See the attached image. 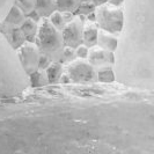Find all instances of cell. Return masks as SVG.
Returning <instances> with one entry per match:
<instances>
[{"label": "cell", "instance_id": "cell-1", "mask_svg": "<svg viewBox=\"0 0 154 154\" xmlns=\"http://www.w3.org/2000/svg\"><path fill=\"white\" fill-rule=\"evenodd\" d=\"M35 42L39 54H45L52 62L59 60L63 49L65 46L62 31L56 29L49 21V19L43 17L41 20V24L37 29Z\"/></svg>", "mask_w": 154, "mask_h": 154}, {"label": "cell", "instance_id": "cell-2", "mask_svg": "<svg viewBox=\"0 0 154 154\" xmlns=\"http://www.w3.org/2000/svg\"><path fill=\"white\" fill-rule=\"evenodd\" d=\"M95 21L97 23V27H100L102 30H106L117 35L121 32L123 27V12L116 6H109L107 4H103L97 6L95 11Z\"/></svg>", "mask_w": 154, "mask_h": 154}, {"label": "cell", "instance_id": "cell-3", "mask_svg": "<svg viewBox=\"0 0 154 154\" xmlns=\"http://www.w3.org/2000/svg\"><path fill=\"white\" fill-rule=\"evenodd\" d=\"M66 75L69 81L73 82H86L93 81L96 78L95 69L89 63H86L81 59L72 60L66 69Z\"/></svg>", "mask_w": 154, "mask_h": 154}, {"label": "cell", "instance_id": "cell-4", "mask_svg": "<svg viewBox=\"0 0 154 154\" xmlns=\"http://www.w3.org/2000/svg\"><path fill=\"white\" fill-rule=\"evenodd\" d=\"M63 41L64 45L75 49L82 43V31H84V22L80 16H74L72 20L65 24L63 29Z\"/></svg>", "mask_w": 154, "mask_h": 154}, {"label": "cell", "instance_id": "cell-5", "mask_svg": "<svg viewBox=\"0 0 154 154\" xmlns=\"http://www.w3.org/2000/svg\"><path fill=\"white\" fill-rule=\"evenodd\" d=\"M39 51L37 46L32 44V42L23 43L19 49V56L22 63V66L27 74L30 75L35 71L38 69V58Z\"/></svg>", "mask_w": 154, "mask_h": 154}, {"label": "cell", "instance_id": "cell-6", "mask_svg": "<svg viewBox=\"0 0 154 154\" xmlns=\"http://www.w3.org/2000/svg\"><path fill=\"white\" fill-rule=\"evenodd\" d=\"M87 59H88V63L91 65H93V66H99V67L108 65V63H110V64L114 63L112 52H110L108 50L96 45L92 46L91 50H88Z\"/></svg>", "mask_w": 154, "mask_h": 154}, {"label": "cell", "instance_id": "cell-7", "mask_svg": "<svg viewBox=\"0 0 154 154\" xmlns=\"http://www.w3.org/2000/svg\"><path fill=\"white\" fill-rule=\"evenodd\" d=\"M0 30L4 32V35L9 41V43L15 49H19L26 42V37L19 27H13L7 23H2V26L0 27Z\"/></svg>", "mask_w": 154, "mask_h": 154}, {"label": "cell", "instance_id": "cell-8", "mask_svg": "<svg viewBox=\"0 0 154 154\" xmlns=\"http://www.w3.org/2000/svg\"><path fill=\"white\" fill-rule=\"evenodd\" d=\"M97 26L94 24V21H89L86 26H84L82 31V43L87 48H92L97 45Z\"/></svg>", "mask_w": 154, "mask_h": 154}, {"label": "cell", "instance_id": "cell-9", "mask_svg": "<svg viewBox=\"0 0 154 154\" xmlns=\"http://www.w3.org/2000/svg\"><path fill=\"white\" fill-rule=\"evenodd\" d=\"M117 43H118V39L116 38L112 34H110L106 30H102V29L97 31V44H99V46L108 50L110 52H115Z\"/></svg>", "mask_w": 154, "mask_h": 154}, {"label": "cell", "instance_id": "cell-10", "mask_svg": "<svg viewBox=\"0 0 154 154\" xmlns=\"http://www.w3.org/2000/svg\"><path fill=\"white\" fill-rule=\"evenodd\" d=\"M57 9L54 0H36L35 4V12L41 17H49L50 14Z\"/></svg>", "mask_w": 154, "mask_h": 154}, {"label": "cell", "instance_id": "cell-11", "mask_svg": "<svg viewBox=\"0 0 154 154\" xmlns=\"http://www.w3.org/2000/svg\"><path fill=\"white\" fill-rule=\"evenodd\" d=\"M20 29L23 32L26 39H28L29 42H34L35 41L38 27H37V24H36V22L34 20H31L30 17L24 19V21L20 26Z\"/></svg>", "mask_w": 154, "mask_h": 154}, {"label": "cell", "instance_id": "cell-12", "mask_svg": "<svg viewBox=\"0 0 154 154\" xmlns=\"http://www.w3.org/2000/svg\"><path fill=\"white\" fill-rule=\"evenodd\" d=\"M46 77H48V82L50 84H56L59 81L60 77L63 75V65L62 63L54 62L50 63V65L45 69Z\"/></svg>", "mask_w": 154, "mask_h": 154}, {"label": "cell", "instance_id": "cell-13", "mask_svg": "<svg viewBox=\"0 0 154 154\" xmlns=\"http://www.w3.org/2000/svg\"><path fill=\"white\" fill-rule=\"evenodd\" d=\"M24 19H26L24 13L15 5L12 7L9 14L5 20V23H7L9 26H13V27H20L21 23L24 21Z\"/></svg>", "mask_w": 154, "mask_h": 154}, {"label": "cell", "instance_id": "cell-14", "mask_svg": "<svg viewBox=\"0 0 154 154\" xmlns=\"http://www.w3.org/2000/svg\"><path fill=\"white\" fill-rule=\"evenodd\" d=\"M54 1L57 11L63 13H73L81 4V0H54Z\"/></svg>", "mask_w": 154, "mask_h": 154}, {"label": "cell", "instance_id": "cell-15", "mask_svg": "<svg viewBox=\"0 0 154 154\" xmlns=\"http://www.w3.org/2000/svg\"><path fill=\"white\" fill-rule=\"evenodd\" d=\"M31 86L32 87H42L48 84V77H46L45 69H37L30 74Z\"/></svg>", "mask_w": 154, "mask_h": 154}, {"label": "cell", "instance_id": "cell-16", "mask_svg": "<svg viewBox=\"0 0 154 154\" xmlns=\"http://www.w3.org/2000/svg\"><path fill=\"white\" fill-rule=\"evenodd\" d=\"M49 21L51 22V24L54 26L56 29H58L59 31H62L64 29V27H65V24H66V19H65L64 14H63L62 12L57 11V9L50 14Z\"/></svg>", "mask_w": 154, "mask_h": 154}, {"label": "cell", "instance_id": "cell-17", "mask_svg": "<svg viewBox=\"0 0 154 154\" xmlns=\"http://www.w3.org/2000/svg\"><path fill=\"white\" fill-rule=\"evenodd\" d=\"M96 77L102 82H111V81H114V73H112L111 69L108 67V65L100 66V69L96 73Z\"/></svg>", "mask_w": 154, "mask_h": 154}, {"label": "cell", "instance_id": "cell-18", "mask_svg": "<svg viewBox=\"0 0 154 154\" xmlns=\"http://www.w3.org/2000/svg\"><path fill=\"white\" fill-rule=\"evenodd\" d=\"M35 4H36V0H15V5L26 15H28L35 9Z\"/></svg>", "mask_w": 154, "mask_h": 154}, {"label": "cell", "instance_id": "cell-19", "mask_svg": "<svg viewBox=\"0 0 154 154\" xmlns=\"http://www.w3.org/2000/svg\"><path fill=\"white\" fill-rule=\"evenodd\" d=\"M75 57H77V56H75L74 49H72V48H69V46H64L59 60L62 63H71L72 60L75 59Z\"/></svg>", "mask_w": 154, "mask_h": 154}, {"label": "cell", "instance_id": "cell-20", "mask_svg": "<svg viewBox=\"0 0 154 154\" xmlns=\"http://www.w3.org/2000/svg\"><path fill=\"white\" fill-rule=\"evenodd\" d=\"M94 7H95V6H94L93 4H88V2H86V4H82V5L80 4L77 11L80 15H89L93 11H94Z\"/></svg>", "mask_w": 154, "mask_h": 154}, {"label": "cell", "instance_id": "cell-21", "mask_svg": "<svg viewBox=\"0 0 154 154\" xmlns=\"http://www.w3.org/2000/svg\"><path fill=\"white\" fill-rule=\"evenodd\" d=\"M75 56L80 59H87L88 56V48L86 45H80L75 48Z\"/></svg>", "mask_w": 154, "mask_h": 154}, {"label": "cell", "instance_id": "cell-22", "mask_svg": "<svg viewBox=\"0 0 154 154\" xmlns=\"http://www.w3.org/2000/svg\"><path fill=\"white\" fill-rule=\"evenodd\" d=\"M50 58L46 57L45 54H39V58H38V69H45L49 65H50Z\"/></svg>", "mask_w": 154, "mask_h": 154}, {"label": "cell", "instance_id": "cell-23", "mask_svg": "<svg viewBox=\"0 0 154 154\" xmlns=\"http://www.w3.org/2000/svg\"><path fill=\"white\" fill-rule=\"evenodd\" d=\"M124 0H107V2H109V5H111V6H116V7H118V6H121L122 4H123Z\"/></svg>", "mask_w": 154, "mask_h": 154}, {"label": "cell", "instance_id": "cell-24", "mask_svg": "<svg viewBox=\"0 0 154 154\" xmlns=\"http://www.w3.org/2000/svg\"><path fill=\"white\" fill-rule=\"evenodd\" d=\"M93 5L94 6H100V5H103V4H107V0H92Z\"/></svg>", "mask_w": 154, "mask_h": 154}]
</instances>
